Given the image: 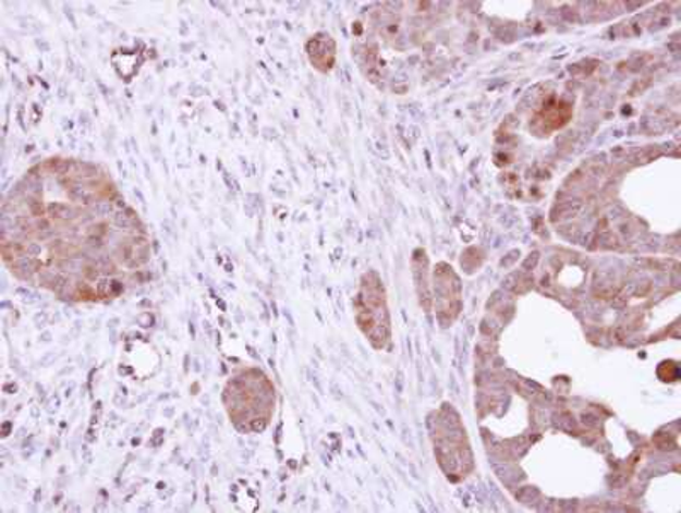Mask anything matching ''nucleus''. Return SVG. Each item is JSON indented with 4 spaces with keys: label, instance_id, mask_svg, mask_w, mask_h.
I'll list each match as a JSON object with an SVG mask.
<instances>
[{
    "label": "nucleus",
    "instance_id": "2",
    "mask_svg": "<svg viewBox=\"0 0 681 513\" xmlns=\"http://www.w3.org/2000/svg\"><path fill=\"white\" fill-rule=\"evenodd\" d=\"M374 274H365L363 279L362 291H360L358 298H356V309L358 313H366L370 310V316H366V319L360 321L362 330L365 331L366 337H374V325H377L378 349H384L387 341H389V314H387L386 295H384V286L375 279V283H372Z\"/></svg>",
    "mask_w": 681,
    "mask_h": 513
},
{
    "label": "nucleus",
    "instance_id": "1",
    "mask_svg": "<svg viewBox=\"0 0 681 513\" xmlns=\"http://www.w3.org/2000/svg\"><path fill=\"white\" fill-rule=\"evenodd\" d=\"M0 243L21 282L66 302H106L147 282L153 244L111 174L94 162L50 157L4 198Z\"/></svg>",
    "mask_w": 681,
    "mask_h": 513
},
{
    "label": "nucleus",
    "instance_id": "3",
    "mask_svg": "<svg viewBox=\"0 0 681 513\" xmlns=\"http://www.w3.org/2000/svg\"><path fill=\"white\" fill-rule=\"evenodd\" d=\"M308 59L320 72H329L335 65V41L329 35H317L307 45Z\"/></svg>",
    "mask_w": 681,
    "mask_h": 513
}]
</instances>
